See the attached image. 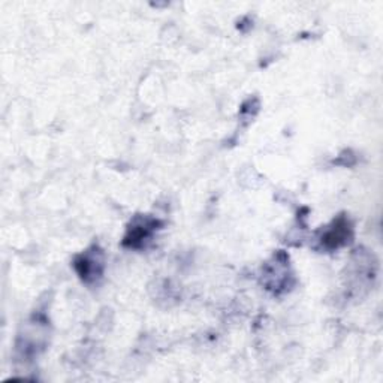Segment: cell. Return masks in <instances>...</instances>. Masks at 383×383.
<instances>
[{"label": "cell", "mask_w": 383, "mask_h": 383, "mask_svg": "<svg viewBox=\"0 0 383 383\" xmlns=\"http://www.w3.org/2000/svg\"><path fill=\"white\" fill-rule=\"evenodd\" d=\"M99 250L95 252H87L81 256H78L75 261V270L80 274V277L86 282L96 279L102 273V259L99 258Z\"/></svg>", "instance_id": "6da1fadb"}, {"label": "cell", "mask_w": 383, "mask_h": 383, "mask_svg": "<svg viewBox=\"0 0 383 383\" xmlns=\"http://www.w3.org/2000/svg\"><path fill=\"white\" fill-rule=\"evenodd\" d=\"M157 223H159V222L153 220V219H149V217H145L142 220H137L129 228V232H127L126 239H125V246L134 247V248L141 247L145 240L150 239V235L156 229Z\"/></svg>", "instance_id": "7a4b0ae2"}, {"label": "cell", "mask_w": 383, "mask_h": 383, "mask_svg": "<svg viewBox=\"0 0 383 383\" xmlns=\"http://www.w3.org/2000/svg\"><path fill=\"white\" fill-rule=\"evenodd\" d=\"M350 236V227L345 219H338L334 222V227L328 229L326 234L322 236V244L326 248H337L345 244Z\"/></svg>", "instance_id": "3957f363"}]
</instances>
